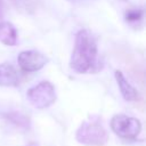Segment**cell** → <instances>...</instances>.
Returning a JSON list of instances; mask_svg holds the SVG:
<instances>
[{
  "instance_id": "2",
  "label": "cell",
  "mask_w": 146,
  "mask_h": 146,
  "mask_svg": "<svg viewBox=\"0 0 146 146\" xmlns=\"http://www.w3.org/2000/svg\"><path fill=\"white\" fill-rule=\"evenodd\" d=\"M75 139L87 146H103L108 135L98 119H89L81 123L75 132Z\"/></svg>"
},
{
  "instance_id": "11",
  "label": "cell",
  "mask_w": 146,
  "mask_h": 146,
  "mask_svg": "<svg viewBox=\"0 0 146 146\" xmlns=\"http://www.w3.org/2000/svg\"><path fill=\"white\" fill-rule=\"evenodd\" d=\"M2 14H3V3L2 0H0V18L2 17Z\"/></svg>"
},
{
  "instance_id": "6",
  "label": "cell",
  "mask_w": 146,
  "mask_h": 146,
  "mask_svg": "<svg viewBox=\"0 0 146 146\" xmlns=\"http://www.w3.org/2000/svg\"><path fill=\"white\" fill-rule=\"evenodd\" d=\"M114 76L116 80V83L119 86L120 92L122 95V97L124 98V100L127 102H135L137 99H139V92L138 90L128 82V80L125 79V76L123 75V73L119 70H116L114 72Z\"/></svg>"
},
{
  "instance_id": "1",
  "label": "cell",
  "mask_w": 146,
  "mask_h": 146,
  "mask_svg": "<svg viewBox=\"0 0 146 146\" xmlns=\"http://www.w3.org/2000/svg\"><path fill=\"white\" fill-rule=\"evenodd\" d=\"M70 67L80 74L97 73L103 68V63L98 57L97 40L87 29H81L75 34Z\"/></svg>"
},
{
  "instance_id": "4",
  "label": "cell",
  "mask_w": 146,
  "mask_h": 146,
  "mask_svg": "<svg viewBox=\"0 0 146 146\" xmlns=\"http://www.w3.org/2000/svg\"><path fill=\"white\" fill-rule=\"evenodd\" d=\"M113 132L124 139H135L141 130V123L138 119L125 114H116L111 120Z\"/></svg>"
},
{
  "instance_id": "8",
  "label": "cell",
  "mask_w": 146,
  "mask_h": 146,
  "mask_svg": "<svg viewBox=\"0 0 146 146\" xmlns=\"http://www.w3.org/2000/svg\"><path fill=\"white\" fill-rule=\"evenodd\" d=\"M0 42L5 46H15L17 42V31L16 27L10 22L0 23Z\"/></svg>"
},
{
  "instance_id": "3",
  "label": "cell",
  "mask_w": 146,
  "mask_h": 146,
  "mask_svg": "<svg viewBox=\"0 0 146 146\" xmlns=\"http://www.w3.org/2000/svg\"><path fill=\"white\" fill-rule=\"evenodd\" d=\"M26 98L33 107L43 110L52 105L57 97L54 84L49 81H41L27 90Z\"/></svg>"
},
{
  "instance_id": "9",
  "label": "cell",
  "mask_w": 146,
  "mask_h": 146,
  "mask_svg": "<svg viewBox=\"0 0 146 146\" xmlns=\"http://www.w3.org/2000/svg\"><path fill=\"white\" fill-rule=\"evenodd\" d=\"M2 115L6 120H8L18 128L27 129L30 127V119L21 112H8V113H3Z\"/></svg>"
},
{
  "instance_id": "7",
  "label": "cell",
  "mask_w": 146,
  "mask_h": 146,
  "mask_svg": "<svg viewBox=\"0 0 146 146\" xmlns=\"http://www.w3.org/2000/svg\"><path fill=\"white\" fill-rule=\"evenodd\" d=\"M19 75L10 63L0 64V86L17 87L19 84Z\"/></svg>"
},
{
  "instance_id": "10",
  "label": "cell",
  "mask_w": 146,
  "mask_h": 146,
  "mask_svg": "<svg viewBox=\"0 0 146 146\" xmlns=\"http://www.w3.org/2000/svg\"><path fill=\"white\" fill-rule=\"evenodd\" d=\"M144 16V10L140 8H136V9H129L125 11L124 14V18L127 22L129 23H136V22H140L143 19Z\"/></svg>"
},
{
  "instance_id": "5",
  "label": "cell",
  "mask_w": 146,
  "mask_h": 146,
  "mask_svg": "<svg viewBox=\"0 0 146 146\" xmlns=\"http://www.w3.org/2000/svg\"><path fill=\"white\" fill-rule=\"evenodd\" d=\"M49 58L38 50H24L17 56V63L21 70L25 73H32L41 70L47 65Z\"/></svg>"
}]
</instances>
